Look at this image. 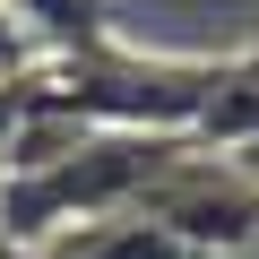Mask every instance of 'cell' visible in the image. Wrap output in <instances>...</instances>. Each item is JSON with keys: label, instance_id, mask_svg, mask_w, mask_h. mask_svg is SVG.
<instances>
[{"label": "cell", "instance_id": "3957f363", "mask_svg": "<svg viewBox=\"0 0 259 259\" xmlns=\"http://www.w3.org/2000/svg\"><path fill=\"white\" fill-rule=\"evenodd\" d=\"M0 259H52L44 242H9V233H0Z\"/></svg>", "mask_w": 259, "mask_h": 259}, {"label": "cell", "instance_id": "7a4b0ae2", "mask_svg": "<svg viewBox=\"0 0 259 259\" xmlns=\"http://www.w3.org/2000/svg\"><path fill=\"white\" fill-rule=\"evenodd\" d=\"M18 112H26V78H0V173H9V147H18Z\"/></svg>", "mask_w": 259, "mask_h": 259}, {"label": "cell", "instance_id": "6da1fadb", "mask_svg": "<svg viewBox=\"0 0 259 259\" xmlns=\"http://www.w3.org/2000/svg\"><path fill=\"white\" fill-rule=\"evenodd\" d=\"M18 35L35 44V61H69V52H95L112 44V0H9Z\"/></svg>", "mask_w": 259, "mask_h": 259}, {"label": "cell", "instance_id": "277c9868", "mask_svg": "<svg viewBox=\"0 0 259 259\" xmlns=\"http://www.w3.org/2000/svg\"><path fill=\"white\" fill-rule=\"evenodd\" d=\"M242 259H259V225H250V250H242Z\"/></svg>", "mask_w": 259, "mask_h": 259}]
</instances>
